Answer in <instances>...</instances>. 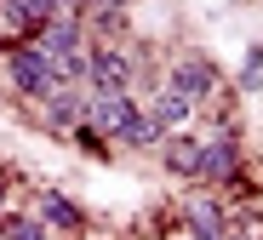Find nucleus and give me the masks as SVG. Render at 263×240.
<instances>
[{"instance_id": "nucleus-6", "label": "nucleus", "mask_w": 263, "mask_h": 240, "mask_svg": "<svg viewBox=\"0 0 263 240\" xmlns=\"http://www.w3.org/2000/svg\"><path fill=\"white\" fill-rule=\"evenodd\" d=\"M34 217L46 223L58 240H80V234H86V212H80V200H69V195H63V189H40Z\"/></svg>"}, {"instance_id": "nucleus-2", "label": "nucleus", "mask_w": 263, "mask_h": 240, "mask_svg": "<svg viewBox=\"0 0 263 240\" xmlns=\"http://www.w3.org/2000/svg\"><path fill=\"white\" fill-rule=\"evenodd\" d=\"M200 137H206V160H200V189H223L246 172V149H240V132L229 126V120H212V126H200Z\"/></svg>"}, {"instance_id": "nucleus-3", "label": "nucleus", "mask_w": 263, "mask_h": 240, "mask_svg": "<svg viewBox=\"0 0 263 240\" xmlns=\"http://www.w3.org/2000/svg\"><path fill=\"white\" fill-rule=\"evenodd\" d=\"M132 52L138 46H126V40H92V52H86V91L92 98L132 91Z\"/></svg>"}, {"instance_id": "nucleus-13", "label": "nucleus", "mask_w": 263, "mask_h": 240, "mask_svg": "<svg viewBox=\"0 0 263 240\" xmlns=\"http://www.w3.org/2000/svg\"><path fill=\"white\" fill-rule=\"evenodd\" d=\"M6 200H12V183H6V172H0V217H6Z\"/></svg>"}, {"instance_id": "nucleus-8", "label": "nucleus", "mask_w": 263, "mask_h": 240, "mask_svg": "<svg viewBox=\"0 0 263 240\" xmlns=\"http://www.w3.org/2000/svg\"><path fill=\"white\" fill-rule=\"evenodd\" d=\"M200 160H206V137L200 132H178V137H166V149H160V166L172 177H183V183H200Z\"/></svg>"}, {"instance_id": "nucleus-12", "label": "nucleus", "mask_w": 263, "mask_h": 240, "mask_svg": "<svg viewBox=\"0 0 263 240\" xmlns=\"http://www.w3.org/2000/svg\"><path fill=\"white\" fill-rule=\"evenodd\" d=\"M257 86H263V40H252L240 58V91H257Z\"/></svg>"}, {"instance_id": "nucleus-14", "label": "nucleus", "mask_w": 263, "mask_h": 240, "mask_svg": "<svg viewBox=\"0 0 263 240\" xmlns=\"http://www.w3.org/2000/svg\"><path fill=\"white\" fill-rule=\"evenodd\" d=\"M166 240H195V234H183V229H178V234H166Z\"/></svg>"}, {"instance_id": "nucleus-7", "label": "nucleus", "mask_w": 263, "mask_h": 240, "mask_svg": "<svg viewBox=\"0 0 263 240\" xmlns=\"http://www.w3.org/2000/svg\"><path fill=\"white\" fill-rule=\"evenodd\" d=\"M143 109H149V120H155V126H160L166 137H178V132H189V120L200 115V109H195V103L183 98V91L172 86V80H160V86L149 91V103H143Z\"/></svg>"}, {"instance_id": "nucleus-10", "label": "nucleus", "mask_w": 263, "mask_h": 240, "mask_svg": "<svg viewBox=\"0 0 263 240\" xmlns=\"http://www.w3.org/2000/svg\"><path fill=\"white\" fill-rule=\"evenodd\" d=\"M0 240H58V234L40 223L34 212H6V217H0Z\"/></svg>"}, {"instance_id": "nucleus-5", "label": "nucleus", "mask_w": 263, "mask_h": 240, "mask_svg": "<svg viewBox=\"0 0 263 240\" xmlns=\"http://www.w3.org/2000/svg\"><path fill=\"white\" fill-rule=\"evenodd\" d=\"M86 120H92V91H86V86H63V91H52V98L40 103V126H46L52 137H63V143Z\"/></svg>"}, {"instance_id": "nucleus-11", "label": "nucleus", "mask_w": 263, "mask_h": 240, "mask_svg": "<svg viewBox=\"0 0 263 240\" xmlns=\"http://www.w3.org/2000/svg\"><path fill=\"white\" fill-rule=\"evenodd\" d=\"M69 143H74V149H86L92 160H109V155H115V143H109V137H103V132L92 126V120H86V126H80V132H74Z\"/></svg>"}, {"instance_id": "nucleus-1", "label": "nucleus", "mask_w": 263, "mask_h": 240, "mask_svg": "<svg viewBox=\"0 0 263 240\" xmlns=\"http://www.w3.org/2000/svg\"><path fill=\"white\" fill-rule=\"evenodd\" d=\"M0 69H6V86L17 91L23 103H34V109L46 103L52 91H63L52 58L40 52V40H12V34H0Z\"/></svg>"}, {"instance_id": "nucleus-4", "label": "nucleus", "mask_w": 263, "mask_h": 240, "mask_svg": "<svg viewBox=\"0 0 263 240\" xmlns=\"http://www.w3.org/2000/svg\"><path fill=\"white\" fill-rule=\"evenodd\" d=\"M166 80L183 91V98L195 103V109H212V98L223 91V75H217V63L206 58V52H183L178 63L166 69Z\"/></svg>"}, {"instance_id": "nucleus-9", "label": "nucleus", "mask_w": 263, "mask_h": 240, "mask_svg": "<svg viewBox=\"0 0 263 240\" xmlns=\"http://www.w3.org/2000/svg\"><path fill=\"white\" fill-rule=\"evenodd\" d=\"M58 6H46V0H12V6H0V23L12 29V40H40L52 29Z\"/></svg>"}]
</instances>
